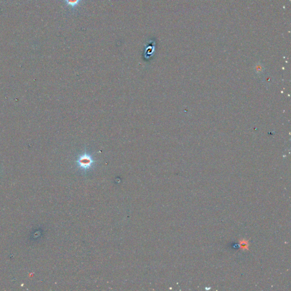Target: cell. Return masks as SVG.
<instances>
[{"label": "cell", "mask_w": 291, "mask_h": 291, "mask_svg": "<svg viewBox=\"0 0 291 291\" xmlns=\"http://www.w3.org/2000/svg\"><path fill=\"white\" fill-rule=\"evenodd\" d=\"M82 0H64L65 4L73 9L78 7Z\"/></svg>", "instance_id": "7a4b0ae2"}, {"label": "cell", "mask_w": 291, "mask_h": 291, "mask_svg": "<svg viewBox=\"0 0 291 291\" xmlns=\"http://www.w3.org/2000/svg\"><path fill=\"white\" fill-rule=\"evenodd\" d=\"M154 49H155V44L154 45H152V44L149 45V44H148V46H147V47L145 50V52H144L145 56L147 55L148 58H149V56L152 55V54H153V52L154 51Z\"/></svg>", "instance_id": "3957f363"}, {"label": "cell", "mask_w": 291, "mask_h": 291, "mask_svg": "<svg viewBox=\"0 0 291 291\" xmlns=\"http://www.w3.org/2000/svg\"><path fill=\"white\" fill-rule=\"evenodd\" d=\"M77 162L81 168L83 169H88L92 165L93 160L92 157L89 155L85 154L79 157Z\"/></svg>", "instance_id": "6da1fadb"}, {"label": "cell", "mask_w": 291, "mask_h": 291, "mask_svg": "<svg viewBox=\"0 0 291 291\" xmlns=\"http://www.w3.org/2000/svg\"><path fill=\"white\" fill-rule=\"evenodd\" d=\"M239 247L243 251L248 250L249 247V242L246 239H241L239 241Z\"/></svg>", "instance_id": "277c9868"}]
</instances>
